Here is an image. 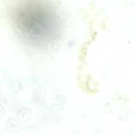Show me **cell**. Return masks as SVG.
Returning <instances> with one entry per match:
<instances>
[{
	"label": "cell",
	"instance_id": "obj_1",
	"mask_svg": "<svg viewBox=\"0 0 135 135\" xmlns=\"http://www.w3.org/2000/svg\"><path fill=\"white\" fill-rule=\"evenodd\" d=\"M41 11H35L34 8H30V11L25 10L20 15L19 23L33 22L20 25V29L27 35L33 36V37H41L45 35V33L49 32L47 30H50V26L52 23L50 19L48 14L42 13Z\"/></svg>",
	"mask_w": 135,
	"mask_h": 135
}]
</instances>
